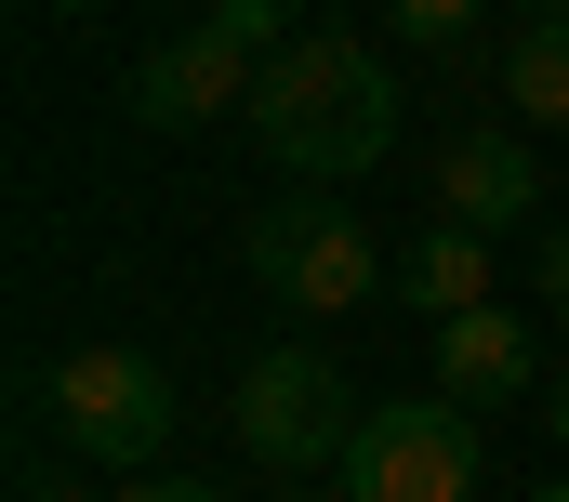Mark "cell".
Here are the masks:
<instances>
[{
  "mask_svg": "<svg viewBox=\"0 0 569 502\" xmlns=\"http://www.w3.org/2000/svg\"><path fill=\"white\" fill-rule=\"evenodd\" d=\"M530 13H569V0H530Z\"/></svg>",
  "mask_w": 569,
  "mask_h": 502,
  "instance_id": "d6986e66",
  "label": "cell"
},
{
  "mask_svg": "<svg viewBox=\"0 0 569 502\" xmlns=\"http://www.w3.org/2000/svg\"><path fill=\"white\" fill-rule=\"evenodd\" d=\"M530 502H569V476H557V490H530Z\"/></svg>",
  "mask_w": 569,
  "mask_h": 502,
  "instance_id": "ac0fdd59",
  "label": "cell"
},
{
  "mask_svg": "<svg viewBox=\"0 0 569 502\" xmlns=\"http://www.w3.org/2000/svg\"><path fill=\"white\" fill-rule=\"evenodd\" d=\"M279 40H291V0H212L186 40H159L133 67V120L146 132H199V120H226V107H252V80H266Z\"/></svg>",
  "mask_w": 569,
  "mask_h": 502,
  "instance_id": "3957f363",
  "label": "cell"
},
{
  "mask_svg": "<svg viewBox=\"0 0 569 502\" xmlns=\"http://www.w3.org/2000/svg\"><path fill=\"white\" fill-rule=\"evenodd\" d=\"M543 423H557V450H569V383H557V396H543Z\"/></svg>",
  "mask_w": 569,
  "mask_h": 502,
  "instance_id": "9a60e30c",
  "label": "cell"
},
{
  "mask_svg": "<svg viewBox=\"0 0 569 502\" xmlns=\"http://www.w3.org/2000/svg\"><path fill=\"white\" fill-rule=\"evenodd\" d=\"M530 291L557 304V331H569V212H557V225H543V264H530Z\"/></svg>",
  "mask_w": 569,
  "mask_h": 502,
  "instance_id": "7c38bea8",
  "label": "cell"
},
{
  "mask_svg": "<svg viewBox=\"0 0 569 502\" xmlns=\"http://www.w3.org/2000/svg\"><path fill=\"white\" fill-rule=\"evenodd\" d=\"M13 502H80V476H53V463H27V476H13Z\"/></svg>",
  "mask_w": 569,
  "mask_h": 502,
  "instance_id": "5bb4252c",
  "label": "cell"
},
{
  "mask_svg": "<svg viewBox=\"0 0 569 502\" xmlns=\"http://www.w3.org/2000/svg\"><path fill=\"white\" fill-rule=\"evenodd\" d=\"M107 502H226V490H199V476H133V490H107Z\"/></svg>",
  "mask_w": 569,
  "mask_h": 502,
  "instance_id": "4fadbf2b",
  "label": "cell"
},
{
  "mask_svg": "<svg viewBox=\"0 0 569 502\" xmlns=\"http://www.w3.org/2000/svg\"><path fill=\"white\" fill-rule=\"evenodd\" d=\"M226 423H239V450H252L266 476H318V463H345V436H358L345 371H331L318 344L252 358V371H239V396H226Z\"/></svg>",
  "mask_w": 569,
  "mask_h": 502,
  "instance_id": "8992f818",
  "label": "cell"
},
{
  "mask_svg": "<svg viewBox=\"0 0 569 502\" xmlns=\"http://www.w3.org/2000/svg\"><path fill=\"white\" fill-rule=\"evenodd\" d=\"M252 145L279 159L291 185H358V172H385V145H398V80H385V53L371 40H345V27H305L266 53V80H252Z\"/></svg>",
  "mask_w": 569,
  "mask_h": 502,
  "instance_id": "6da1fadb",
  "label": "cell"
},
{
  "mask_svg": "<svg viewBox=\"0 0 569 502\" xmlns=\"http://www.w3.org/2000/svg\"><path fill=\"white\" fill-rule=\"evenodd\" d=\"M291 502H345V490H305V476H291Z\"/></svg>",
  "mask_w": 569,
  "mask_h": 502,
  "instance_id": "2e32d148",
  "label": "cell"
},
{
  "mask_svg": "<svg viewBox=\"0 0 569 502\" xmlns=\"http://www.w3.org/2000/svg\"><path fill=\"white\" fill-rule=\"evenodd\" d=\"M503 107L543 132V120H569V13H530L517 40H503Z\"/></svg>",
  "mask_w": 569,
  "mask_h": 502,
  "instance_id": "30bf717a",
  "label": "cell"
},
{
  "mask_svg": "<svg viewBox=\"0 0 569 502\" xmlns=\"http://www.w3.org/2000/svg\"><path fill=\"white\" fill-rule=\"evenodd\" d=\"M437 396H463V410H503V396H530V331H517L503 304H477V318H437Z\"/></svg>",
  "mask_w": 569,
  "mask_h": 502,
  "instance_id": "ba28073f",
  "label": "cell"
},
{
  "mask_svg": "<svg viewBox=\"0 0 569 502\" xmlns=\"http://www.w3.org/2000/svg\"><path fill=\"white\" fill-rule=\"evenodd\" d=\"M385 13H398V40H425V53H450V40H463V27H477L490 0H385Z\"/></svg>",
  "mask_w": 569,
  "mask_h": 502,
  "instance_id": "8fae6325",
  "label": "cell"
},
{
  "mask_svg": "<svg viewBox=\"0 0 569 502\" xmlns=\"http://www.w3.org/2000/svg\"><path fill=\"white\" fill-rule=\"evenodd\" d=\"M503 278H490V239H463V225H425V239H398V304H425V318H477Z\"/></svg>",
  "mask_w": 569,
  "mask_h": 502,
  "instance_id": "9c48e42d",
  "label": "cell"
},
{
  "mask_svg": "<svg viewBox=\"0 0 569 502\" xmlns=\"http://www.w3.org/2000/svg\"><path fill=\"white\" fill-rule=\"evenodd\" d=\"M53 13H107V0H53Z\"/></svg>",
  "mask_w": 569,
  "mask_h": 502,
  "instance_id": "e0dca14e",
  "label": "cell"
},
{
  "mask_svg": "<svg viewBox=\"0 0 569 502\" xmlns=\"http://www.w3.org/2000/svg\"><path fill=\"white\" fill-rule=\"evenodd\" d=\"M239 251H252V278H266L279 304H305V318H358V304L398 291V251L358 225L345 185H291V199H266Z\"/></svg>",
  "mask_w": 569,
  "mask_h": 502,
  "instance_id": "7a4b0ae2",
  "label": "cell"
},
{
  "mask_svg": "<svg viewBox=\"0 0 569 502\" xmlns=\"http://www.w3.org/2000/svg\"><path fill=\"white\" fill-rule=\"evenodd\" d=\"M331 490L345 502H477V410L463 396H385V410H358Z\"/></svg>",
  "mask_w": 569,
  "mask_h": 502,
  "instance_id": "277c9868",
  "label": "cell"
},
{
  "mask_svg": "<svg viewBox=\"0 0 569 502\" xmlns=\"http://www.w3.org/2000/svg\"><path fill=\"white\" fill-rule=\"evenodd\" d=\"M530 199H543V159H530L503 120H477V132H450V145H437V225L503 239V225H530Z\"/></svg>",
  "mask_w": 569,
  "mask_h": 502,
  "instance_id": "52a82bcc",
  "label": "cell"
},
{
  "mask_svg": "<svg viewBox=\"0 0 569 502\" xmlns=\"http://www.w3.org/2000/svg\"><path fill=\"white\" fill-rule=\"evenodd\" d=\"M53 423L80 436V463H120V476H146L159 450H172V423H186V396H172V371L146 358V344H80V358H53Z\"/></svg>",
  "mask_w": 569,
  "mask_h": 502,
  "instance_id": "5b68a950",
  "label": "cell"
}]
</instances>
